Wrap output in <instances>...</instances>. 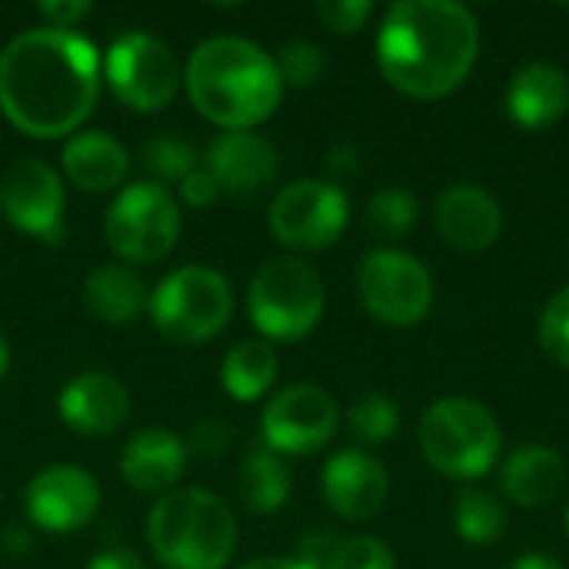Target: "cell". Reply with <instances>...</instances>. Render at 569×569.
Returning <instances> with one entry per match:
<instances>
[{
    "mask_svg": "<svg viewBox=\"0 0 569 569\" xmlns=\"http://www.w3.org/2000/svg\"><path fill=\"white\" fill-rule=\"evenodd\" d=\"M217 193H220V183L213 180V173L207 167H197L180 180V197L190 207H210L217 200Z\"/></svg>",
    "mask_w": 569,
    "mask_h": 569,
    "instance_id": "d590c367",
    "label": "cell"
},
{
    "mask_svg": "<svg viewBox=\"0 0 569 569\" xmlns=\"http://www.w3.org/2000/svg\"><path fill=\"white\" fill-rule=\"evenodd\" d=\"M480 50L477 17L453 0H400L377 33L383 77L420 100L457 90Z\"/></svg>",
    "mask_w": 569,
    "mask_h": 569,
    "instance_id": "7a4b0ae2",
    "label": "cell"
},
{
    "mask_svg": "<svg viewBox=\"0 0 569 569\" xmlns=\"http://www.w3.org/2000/svg\"><path fill=\"white\" fill-rule=\"evenodd\" d=\"M3 547L17 557V553H27L30 550V537H27V530L23 527H7V533H3Z\"/></svg>",
    "mask_w": 569,
    "mask_h": 569,
    "instance_id": "60d3db41",
    "label": "cell"
},
{
    "mask_svg": "<svg viewBox=\"0 0 569 569\" xmlns=\"http://www.w3.org/2000/svg\"><path fill=\"white\" fill-rule=\"evenodd\" d=\"M350 220V203L337 183L297 180L283 187L270 207V230L283 247L323 250L330 247Z\"/></svg>",
    "mask_w": 569,
    "mask_h": 569,
    "instance_id": "8fae6325",
    "label": "cell"
},
{
    "mask_svg": "<svg viewBox=\"0 0 569 569\" xmlns=\"http://www.w3.org/2000/svg\"><path fill=\"white\" fill-rule=\"evenodd\" d=\"M230 427L223 420H203L190 430L187 437V453H193L197 460H220L230 450Z\"/></svg>",
    "mask_w": 569,
    "mask_h": 569,
    "instance_id": "836d02e7",
    "label": "cell"
},
{
    "mask_svg": "<svg viewBox=\"0 0 569 569\" xmlns=\"http://www.w3.org/2000/svg\"><path fill=\"white\" fill-rule=\"evenodd\" d=\"M357 287L370 317L387 327H413L433 303L427 267L403 250H370L357 270Z\"/></svg>",
    "mask_w": 569,
    "mask_h": 569,
    "instance_id": "30bf717a",
    "label": "cell"
},
{
    "mask_svg": "<svg viewBox=\"0 0 569 569\" xmlns=\"http://www.w3.org/2000/svg\"><path fill=\"white\" fill-rule=\"evenodd\" d=\"M420 450L427 463L443 477L473 480L497 463L500 427L483 403L467 397H447L423 413Z\"/></svg>",
    "mask_w": 569,
    "mask_h": 569,
    "instance_id": "5b68a950",
    "label": "cell"
},
{
    "mask_svg": "<svg viewBox=\"0 0 569 569\" xmlns=\"http://www.w3.org/2000/svg\"><path fill=\"white\" fill-rule=\"evenodd\" d=\"M327 569H393V553L373 537H357L337 547Z\"/></svg>",
    "mask_w": 569,
    "mask_h": 569,
    "instance_id": "1f68e13d",
    "label": "cell"
},
{
    "mask_svg": "<svg viewBox=\"0 0 569 569\" xmlns=\"http://www.w3.org/2000/svg\"><path fill=\"white\" fill-rule=\"evenodd\" d=\"M417 213H420V203L413 193L407 190H380L370 197L367 203V220L377 233H387V237H400L407 233L413 223H417Z\"/></svg>",
    "mask_w": 569,
    "mask_h": 569,
    "instance_id": "f1b7e54d",
    "label": "cell"
},
{
    "mask_svg": "<svg viewBox=\"0 0 569 569\" xmlns=\"http://www.w3.org/2000/svg\"><path fill=\"white\" fill-rule=\"evenodd\" d=\"M567 530H569V510H567Z\"/></svg>",
    "mask_w": 569,
    "mask_h": 569,
    "instance_id": "ee69618b",
    "label": "cell"
},
{
    "mask_svg": "<svg viewBox=\"0 0 569 569\" xmlns=\"http://www.w3.org/2000/svg\"><path fill=\"white\" fill-rule=\"evenodd\" d=\"M563 483H567V463L560 460L557 450L540 447V443L520 447L503 467L507 497L527 510L553 503L560 497Z\"/></svg>",
    "mask_w": 569,
    "mask_h": 569,
    "instance_id": "7402d4cb",
    "label": "cell"
},
{
    "mask_svg": "<svg viewBox=\"0 0 569 569\" xmlns=\"http://www.w3.org/2000/svg\"><path fill=\"white\" fill-rule=\"evenodd\" d=\"M147 540L167 569H223L237 550V517L210 490H170L147 517Z\"/></svg>",
    "mask_w": 569,
    "mask_h": 569,
    "instance_id": "277c9868",
    "label": "cell"
},
{
    "mask_svg": "<svg viewBox=\"0 0 569 569\" xmlns=\"http://www.w3.org/2000/svg\"><path fill=\"white\" fill-rule=\"evenodd\" d=\"M337 547H340V540H337L333 533L317 530V533H310V537L300 543V557H297V560H303L310 569H327L330 567V560H333V553H337Z\"/></svg>",
    "mask_w": 569,
    "mask_h": 569,
    "instance_id": "8d00e7d4",
    "label": "cell"
},
{
    "mask_svg": "<svg viewBox=\"0 0 569 569\" xmlns=\"http://www.w3.org/2000/svg\"><path fill=\"white\" fill-rule=\"evenodd\" d=\"M7 367H10V347H7V337L0 333V377L7 373Z\"/></svg>",
    "mask_w": 569,
    "mask_h": 569,
    "instance_id": "7bdbcfd3",
    "label": "cell"
},
{
    "mask_svg": "<svg viewBox=\"0 0 569 569\" xmlns=\"http://www.w3.org/2000/svg\"><path fill=\"white\" fill-rule=\"evenodd\" d=\"M240 569H310L303 560H290V557H263V560H253Z\"/></svg>",
    "mask_w": 569,
    "mask_h": 569,
    "instance_id": "b9f144b4",
    "label": "cell"
},
{
    "mask_svg": "<svg viewBox=\"0 0 569 569\" xmlns=\"http://www.w3.org/2000/svg\"><path fill=\"white\" fill-rule=\"evenodd\" d=\"M140 160H143V167H147L157 180H173V183H180L190 170L200 167L197 150H193L187 140L170 137V133H160V137L147 140Z\"/></svg>",
    "mask_w": 569,
    "mask_h": 569,
    "instance_id": "83f0119b",
    "label": "cell"
},
{
    "mask_svg": "<svg viewBox=\"0 0 569 569\" xmlns=\"http://www.w3.org/2000/svg\"><path fill=\"white\" fill-rule=\"evenodd\" d=\"M187 93L193 107L223 130L263 123L283 97L277 60L243 37H210L187 60Z\"/></svg>",
    "mask_w": 569,
    "mask_h": 569,
    "instance_id": "3957f363",
    "label": "cell"
},
{
    "mask_svg": "<svg viewBox=\"0 0 569 569\" xmlns=\"http://www.w3.org/2000/svg\"><path fill=\"white\" fill-rule=\"evenodd\" d=\"M327 170H330L333 180H350V177L360 173V153L350 143H337L327 153Z\"/></svg>",
    "mask_w": 569,
    "mask_h": 569,
    "instance_id": "74e56055",
    "label": "cell"
},
{
    "mask_svg": "<svg viewBox=\"0 0 569 569\" xmlns=\"http://www.w3.org/2000/svg\"><path fill=\"white\" fill-rule=\"evenodd\" d=\"M37 13L47 20L43 27H53V30H70V27H77L87 13H90V3L87 0H47V3H40L37 7Z\"/></svg>",
    "mask_w": 569,
    "mask_h": 569,
    "instance_id": "e575fe53",
    "label": "cell"
},
{
    "mask_svg": "<svg viewBox=\"0 0 569 569\" xmlns=\"http://www.w3.org/2000/svg\"><path fill=\"white\" fill-rule=\"evenodd\" d=\"M147 310L170 343H207L227 327L233 290L223 273L193 263L163 277L147 297Z\"/></svg>",
    "mask_w": 569,
    "mask_h": 569,
    "instance_id": "8992f818",
    "label": "cell"
},
{
    "mask_svg": "<svg viewBox=\"0 0 569 569\" xmlns=\"http://www.w3.org/2000/svg\"><path fill=\"white\" fill-rule=\"evenodd\" d=\"M397 423H400V413L393 407L390 397L383 393H363L350 413H347V427L357 440L363 443H383L397 433Z\"/></svg>",
    "mask_w": 569,
    "mask_h": 569,
    "instance_id": "4316f807",
    "label": "cell"
},
{
    "mask_svg": "<svg viewBox=\"0 0 569 569\" xmlns=\"http://www.w3.org/2000/svg\"><path fill=\"white\" fill-rule=\"evenodd\" d=\"M277 70L290 87H313L323 77V50L310 40H293L280 50Z\"/></svg>",
    "mask_w": 569,
    "mask_h": 569,
    "instance_id": "4dcf8cb0",
    "label": "cell"
},
{
    "mask_svg": "<svg viewBox=\"0 0 569 569\" xmlns=\"http://www.w3.org/2000/svg\"><path fill=\"white\" fill-rule=\"evenodd\" d=\"M107 87L120 103L140 113L163 110L180 87V63L170 47L150 33H123L110 43L103 60Z\"/></svg>",
    "mask_w": 569,
    "mask_h": 569,
    "instance_id": "9c48e42d",
    "label": "cell"
},
{
    "mask_svg": "<svg viewBox=\"0 0 569 569\" xmlns=\"http://www.w3.org/2000/svg\"><path fill=\"white\" fill-rule=\"evenodd\" d=\"M107 247L127 263L163 260L180 237V207L160 183H130L103 217Z\"/></svg>",
    "mask_w": 569,
    "mask_h": 569,
    "instance_id": "ba28073f",
    "label": "cell"
},
{
    "mask_svg": "<svg viewBox=\"0 0 569 569\" xmlns=\"http://www.w3.org/2000/svg\"><path fill=\"white\" fill-rule=\"evenodd\" d=\"M457 533L467 540V543H493L503 537L507 530V513L503 507L490 497V493H480V490H467L460 500H457Z\"/></svg>",
    "mask_w": 569,
    "mask_h": 569,
    "instance_id": "484cf974",
    "label": "cell"
},
{
    "mask_svg": "<svg viewBox=\"0 0 569 569\" xmlns=\"http://www.w3.org/2000/svg\"><path fill=\"white\" fill-rule=\"evenodd\" d=\"M57 410L70 430L87 433V437H107L127 420L130 397H127V387L113 373L87 370L60 390Z\"/></svg>",
    "mask_w": 569,
    "mask_h": 569,
    "instance_id": "e0dca14e",
    "label": "cell"
},
{
    "mask_svg": "<svg viewBox=\"0 0 569 569\" xmlns=\"http://www.w3.org/2000/svg\"><path fill=\"white\" fill-rule=\"evenodd\" d=\"M100 93V53L73 30L33 27L0 53V110L40 140L73 133Z\"/></svg>",
    "mask_w": 569,
    "mask_h": 569,
    "instance_id": "6da1fadb",
    "label": "cell"
},
{
    "mask_svg": "<svg viewBox=\"0 0 569 569\" xmlns=\"http://www.w3.org/2000/svg\"><path fill=\"white\" fill-rule=\"evenodd\" d=\"M100 507L97 480L80 467H47L23 490V510L37 530L70 533L93 520Z\"/></svg>",
    "mask_w": 569,
    "mask_h": 569,
    "instance_id": "5bb4252c",
    "label": "cell"
},
{
    "mask_svg": "<svg viewBox=\"0 0 569 569\" xmlns=\"http://www.w3.org/2000/svg\"><path fill=\"white\" fill-rule=\"evenodd\" d=\"M370 13H373L370 0H323V3H317L320 23L333 33H357Z\"/></svg>",
    "mask_w": 569,
    "mask_h": 569,
    "instance_id": "d6a6232c",
    "label": "cell"
},
{
    "mask_svg": "<svg viewBox=\"0 0 569 569\" xmlns=\"http://www.w3.org/2000/svg\"><path fill=\"white\" fill-rule=\"evenodd\" d=\"M223 387L233 400H260L277 380V353L267 340H240L223 357Z\"/></svg>",
    "mask_w": 569,
    "mask_h": 569,
    "instance_id": "d4e9b609",
    "label": "cell"
},
{
    "mask_svg": "<svg viewBox=\"0 0 569 569\" xmlns=\"http://www.w3.org/2000/svg\"><path fill=\"white\" fill-rule=\"evenodd\" d=\"M323 283L317 270L297 257L267 260L247 293V310L253 327L270 340H300L323 317Z\"/></svg>",
    "mask_w": 569,
    "mask_h": 569,
    "instance_id": "52a82bcc",
    "label": "cell"
},
{
    "mask_svg": "<svg viewBox=\"0 0 569 569\" xmlns=\"http://www.w3.org/2000/svg\"><path fill=\"white\" fill-rule=\"evenodd\" d=\"M183 467H187V447L167 427H147L133 433L120 457V473L127 487L140 493H170Z\"/></svg>",
    "mask_w": 569,
    "mask_h": 569,
    "instance_id": "d6986e66",
    "label": "cell"
},
{
    "mask_svg": "<svg viewBox=\"0 0 569 569\" xmlns=\"http://www.w3.org/2000/svg\"><path fill=\"white\" fill-rule=\"evenodd\" d=\"M60 163H63L67 180L87 193H107V190L120 187L130 170V157H127L123 143L103 130L73 133L63 143Z\"/></svg>",
    "mask_w": 569,
    "mask_h": 569,
    "instance_id": "ffe728a7",
    "label": "cell"
},
{
    "mask_svg": "<svg viewBox=\"0 0 569 569\" xmlns=\"http://www.w3.org/2000/svg\"><path fill=\"white\" fill-rule=\"evenodd\" d=\"M513 569H563V563L550 553H527L513 563Z\"/></svg>",
    "mask_w": 569,
    "mask_h": 569,
    "instance_id": "ab89813d",
    "label": "cell"
},
{
    "mask_svg": "<svg viewBox=\"0 0 569 569\" xmlns=\"http://www.w3.org/2000/svg\"><path fill=\"white\" fill-rule=\"evenodd\" d=\"M569 107V77L553 63H527L507 87V113L513 123L537 130L557 123Z\"/></svg>",
    "mask_w": 569,
    "mask_h": 569,
    "instance_id": "44dd1931",
    "label": "cell"
},
{
    "mask_svg": "<svg viewBox=\"0 0 569 569\" xmlns=\"http://www.w3.org/2000/svg\"><path fill=\"white\" fill-rule=\"evenodd\" d=\"M433 223L453 250L477 253V250H487L497 243L503 213H500V203L483 187L453 183L437 197Z\"/></svg>",
    "mask_w": 569,
    "mask_h": 569,
    "instance_id": "2e32d148",
    "label": "cell"
},
{
    "mask_svg": "<svg viewBox=\"0 0 569 569\" xmlns=\"http://www.w3.org/2000/svg\"><path fill=\"white\" fill-rule=\"evenodd\" d=\"M237 497L250 513H277L290 497V470L273 450H253L237 470Z\"/></svg>",
    "mask_w": 569,
    "mask_h": 569,
    "instance_id": "cb8c5ba5",
    "label": "cell"
},
{
    "mask_svg": "<svg viewBox=\"0 0 569 569\" xmlns=\"http://www.w3.org/2000/svg\"><path fill=\"white\" fill-rule=\"evenodd\" d=\"M87 569H143V563H140V557H137L133 550L110 547V550L97 553V557L90 560V567Z\"/></svg>",
    "mask_w": 569,
    "mask_h": 569,
    "instance_id": "f35d334b",
    "label": "cell"
},
{
    "mask_svg": "<svg viewBox=\"0 0 569 569\" xmlns=\"http://www.w3.org/2000/svg\"><path fill=\"white\" fill-rule=\"evenodd\" d=\"M337 400L313 387V383H297L280 390L267 410H263V440L273 453H313L330 443L337 433Z\"/></svg>",
    "mask_w": 569,
    "mask_h": 569,
    "instance_id": "7c38bea8",
    "label": "cell"
},
{
    "mask_svg": "<svg viewBox=\"0 0 569 569\" xmlns=\"http://www.w3.org/2000/svg\"><path fill=\"white\" fill-rule=\"evenodd\" d=\"M0 207L17 230L33 233L43 243L63 237V183L40 157H20L7 167L0 180Z\"/></svg>",
    "mask_w": 569,
    "mask_h": 569,
    "instance_id": "4fadbf2b",
    "label": "cell"
},
{
    "mask_svg": "<svg viewBox=\"0 0 569 569\" xmlns=\"http://www.w3.org/2000/svg\"><path fill=\"white\" fill-rule=\"evenodd\" d=\"M540 347L543 353L569 370V287H563L540 317Z\"/></svg>",
    "mask_w": 569,
    "mask_h": 569,
    "instance_id": "f546056e",
    "label": "cell"
},
{
    "mask_svg": "<svg viewBox=\"0 0 569 569\" xmlns=\"http://www.w3.org/2000/svg\"><path fill=\"white\" fill-rule=\"evenodd\" d=\"M390 497V477L380 460L343 450L323 467V500L343 520H370L383 510Z\"/></svg>",
    "mask_w": 569,
    "mask_h": 569,
    "instance_id": "9a60e30c",
    "label": "cell"
},
{
    "mask_svg": "<svg viewBox=\"0 0 569 569\" xmlns=\"http://www.w3.org/2000/svg\"><path fill=\"white\" fill-rule=\"evenodd\" d=\"M147 297L150 293L140 273L123 263H103L83 283V307L90 310V317L110 327L130 323L147 307Z\"/></svg>",
    "mask_w": 569,
    "mask_h": 569,
    "instance_id": "603a6c76",
    "label": "cell"
},
{
    "mask_svg": "<svg viewBox=\"0 0 569 569\" xmlns=\"http://www.w3.org/2000/svg\"><path fill=\"white\" fill-rule=\"evenodd\" d=\"M207 170L220 190L233 197H253L277 173V150L270 140L250 130H227L207 147Z\"/></svg>",
    "mask_w": 569,
    "mask_h": 569,
    "instance_id": "ac0fdd59",
    "label": "cell"
}]
</instances>
